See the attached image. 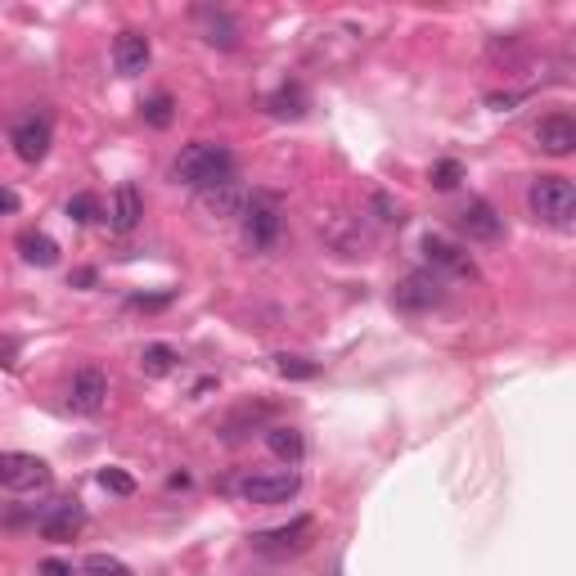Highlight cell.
Wrapping results in <instances>:
<instances>
[{
  "instance_id": "6da1fadb",
  "label": "cell",
  "mask_w": 576,
  "mask_h": 576,
  "mask_svg": "<svg viewBox=\"0 0 576 576\" xmlns=\"http://www.w3.org/2000/svg\"><path fill=\"white\" fill-rule=\"evenodd\" d=\"M171 176H176L180 185H189V189L203 194V189H212V185H221V180L234 176V153L225 149V144H216V140H194V144L180 149Z\"/></svg>"
},
{
  "instance_id": "7a4b0ae2",
  "label": "cell",
  "mask_w": 576,
  "mask_h": 576,
  "mask_svg": "<svg viewBox=\"0 0 576 576\" xmlns=\"http://www.w3.org/2000/svg\"><path fill=\"white\" fill-rule=\"evenodd\" d=\"M527 207L536 221L554 225V230H567L576 216V189L567 176H536L527 189Z\"/></svg>"
},
{
  "instance_id": "3957f363",
  "label": "cell",
  "mask_w": 576,
  "mask_h": 576,
  "mask_svg": "<svg viewBox=\"0 0 576 576\" xmlns=\"http://www.w3.org/2000/svg\"><path fill=\"white\" fill-rule=\"evenodd\" d=\"M239 216H243V239L257 252H270L279 243V234H284V203L270 189H252V198L243 203Z\"/></svg>"
},
{
  "instance_id": "277c9868",
  "label": "cell",
  "mask_w": 576,
  "mask_h": 576,
  "mask_svg": "<svg viewBox=\"0 0 576 576\" xmlns=\"http://www.w3.org/2000/svg\"><path fill=\"white\" fill-rule=\"evenodd\" d=\"M441 302H446V279L432 275L428 266L410 270V275L392 288V306L405 311V315H423V311H432V306H441Z\"/></svg>"
},
{
  "instance_id": "5b68a950",
  "label": "cell",
  "mask_w": 576,
  "mask_h": 576,
  "mask_svg": "<svg viewBox=\"0 0 576 576\" xmlns=\"http://www.w3.org/2000/svg\"><path fill=\"white\" fill-rule=\"evenodd\" d=\"M234 491H239V500H248V504H288L297 491H302V477H297L293 468H279V473H248L234 482Z\"/></svg>"
},
{
  "instance_id": "8992f818",
  "label": "cell",
  "mask_w": 576,
  "mask_h": 576,
  "mask_svg": "<svg viewBox=\"0 0 576 576\" xmlns=\"http://www.w3.org/2000/svg\"><path fill=\"white\" fill-rule=\"evenodd\" d=\"M0 486L14 495L45 491L50 486V464L41 455H27V450H5L0 455Z\"/></svg>"
},
{
  "instance_id": "52a82bcc",
  "label": "cell",
  "mask_w": 576,
  "mask_h": 576,
  "mask_svg": "<svg viewBox=\"0 0 576 576\" xmlns=\"http://www.w3.org/2000/svg\"><path fill=\"white\" fill-rule=\"evenodd\" d=\"M419 252H423V261H428L432 275H464V279L477 275L473 257H468L455 239H446V234H423Z\"/></svg>"
},
{
  "instance_id": "ba28073f",
  "label": "cell",
  "mask_w": 576,
  "mask_h": 576,
  "mask_svg": "<svg viewBox=\"0 0 576 576\" xmlns=\"http://www.w3.org/2000/svg\"><path fill=\"white\" fill-rule=\"evenodd\" d=\"M455 230L464 234V239H473V243H495L504 234V221L486 198H468V203L455 212Z\"/></svg>"
},
{
  "instance_id": "9c48e42d",
  "label": "cell",
  "mask_w": 576,
  "mask_h": 576,
  "mask_svg": "<svg viewBox=\"0 0 576 576\" xmlns=\"http://www.w3.org/2000/svg\"><path fill=\"white\" fill-rule=\"evenodd\" d=\"M81 522H86L81 504L77 500H59V504H50V509L36 518V531H41V540H50V545H68V540H77Z\"/></svg>"
},
{
  "instance_id": "30bf717a",
  "label": "cell",
  "mask_w": 576,
  "mask_h": 576,
  "mask_svg": "<svg viewBox=\"0 0 576 576\" xmlns=\"http://www.w3.org/2000/svg\"><path fill=\"white\" fill-rule=\"evenodd\" d=\"M311 536H315V518H293L288 527L257 531L252 549H261V554H297V549L311 545Z\"/></svg>"
},
{
  "instance_id": "8fae6325",
  "label": "cell",
  "mask_w": 576,
  "mask_h": 576,
  "mask_svg": "<svg viewBox=\"0 0 576 576\" xmlns=\"http://www.w3.org/2000/svg\"><path fill=\"white\" fill-rule=\"evenodd\" d=\"M104 396H108V378H104V369L86 365V369H77V374H72L68 405H72L77 414H99V410H104Z\"/></svg>"
},
{
  "instance_id": "7c38bea8",
  "label": "cell",
  "mask_w": 576,
  "mask_h": 576,
  "mask_svg": "<svg viewBox=\"0 0 576 576\" xmlns=\"http://www.w3.org/2000/svg\"><path fill=\"white\" fill-rule=\"evenodd\" d=\"M9 144H14V153L23 162H41L45 153H50V117L41 113H27L23 122L14 126V135H9Z\"/></svg>"
},
{
  "instance_id": "4fadbf2b",
  "label": "cell",
  "mask_w": 576,
  "mask_h": 576,
  "mask_svg": "<svg viewBox=\"0 0 576 576\" xmlns=\"http://www.w3.org/2000/svg\"><path fill=\"white\" fill-rule=\"evenodd\" d=\"M194 23H198V32H203L207 45H221V50H234V45H239V23H234L230 9L198 5L194 9Z\"/></svg>"
},
{
  "instance_id": "5bb4252c",
  "label": "cell",
  "mask_w": 576,
  "mask_h": 576,
  "mask_svg": "<svg viewBox=\"0 0 576 576\" xmlns=\"http://www.w3.org/2000/svg\"><path fill=\"white\" fill-rule=\"evenodd\" d=\"M536 144L540 153H549V158H567V153L576 149V122L567 113H549L540 117L536 126Z\"/></svg>"
},
{
  "instance_id": "9a60e30c",
  "label": "cell",
  "mask_w": 576,
  "mask_h": 576,
  "mask_svg": "<svg viewBox=\"0 0 576 576\" xmlns=\"http://www.w3.org/2000/svg\"><path fill=\"white\" fill-rule=\"evenodd\" d=\"M113 63L122 77H140L144 68H149V36L135 32V27H126V32H117L113 41Z\"/></svg>"
},
{
  "instance_id": "2e32d148",
  "label": "cell",
  "mask_w": 576,
  "mask_h": 576,
  "mask_svg": "<svg viewBox=\"0 0 576 576\" xmlns=\"http://www.w3.org/2000/svg\"><path fill=\"white\" fill-rule=\"evenodd\" d=\"M140 216H144V198H140V189H135L131 180H122V185L113 189V207H108V225H113L117 234H131L135 225H140Z\"/></svg>"
},
{
  "instance_id": "e0dca14e",
  "label": "cell",
  "mask_w": 576,
  "mask_h": 576,
  "mask_svg": "<svg viewBox=\"0 0 576 576\" xmlns=\"http://www.w3.org/2000/svg\"><path fill=\"white\" fill-rule=\"evenodd\" d=\"M198 203L207 207L212 216H239L243 212V203H248V194L239 189V180H221V185H212V189H203L198 194Z\"/></svg>"
},
{
  "instance_id": "ac0fdd59",
  "label": "cell",
  "mask_w": 576,
  "mask_h": 576,
  "mask_svg": "<svg viewBox=\"0 0 576 576\" xmlns=\"http://www.w3.org/2000/svg\"><path fill=\"white\" fill-rule=\"evenodd\" d=\"M18 252H23V261H32V266H54V261H59V243L41 230L18 234Z\"/></svg>"
},
{
  "instance_id": "d6986e66",
  "label": "cell",
  "mask_w": 576,
  "mask_h": 576,
  "mask_svg": "<svg viewBox=\"0 0 576 576\" xmlns=\"http://www.w3.org/2000/svg\"><path fill=\"white\" fill-rule=\"evenodd\" d=\"M306 104H311V95H306V90L297 86V81H284V86H279L275 95L266 99V108H270L275 117H302Z\"/></svg>"
},
{
  "instance_id": "ffe728a7",
  "label": "cell",
  "mask_w": 576,
  "mask_h": 576,
  "mask_svg": "<svg viewBox=\"0 0 576 576\" xmlns=\"http://www.w3.org/2000/svg\"><path fill=\"white\" fill-rule=\"evenodd\" d=\"M176 365H180V351H176V347H167V342H149V347L140 351V369H144V378H167Z\"/></svg>"
},
{
  "instance_id": "44dd1931",
  "label": "cell",
  "mask_w": 576,
  "mask_h": 576,
  "mask_svg": "<svg viewBox=\"0 0 576 576\" xmlns=\"http://www.w3.org/2000/svg\"><path fill=\"white\" fill-rule=\"evenodd\" d=\"M266 446L275 459H284V464H297V459L306 455V441L297 428H266Z\"/></svg>"
},
{
  "instance_id": "7402d4cb",
  "label": "cell",
  "mask_w": 576,
  "mask_h": 576,
  "mask_svg": "<svg viewBox=\"0 0 576 576\" xmlns=\"http://www.w3.org/2000/svg\"><path fill=\"white\" fill-rule=\"evenodd\" d=\"M171 117H176V99H171L167 90H162V95H153L149 104H144V122H149L153 131H167Z\"/></svg>"
},
{
  "instance_id": "603a6c76",
  "label": "cell",
  "mask_w": 576,
  "mask_h": 576,
  "mask_svg": "<svg viewBox=\"0 0 576 576\" xmlns=\"http://www.w3.org/2000/svg\"><path fill=\"white\" fill-rule=\"evenodd\" d=\"M81 576H135V572L113 554H90L86 563H81Z\"/></svg>"
},
{
  "instance_id": "cb8c5ba5",
  "label": "cell",
  "mask_w": 576,
  "mask_h": 576,
  "mask_svg": "<svg viewBox=\"0 0 576 576\" xmlns=\"http://www.w3.org/2000/svg\"><path fill=\"white\" fill-rule=\"evenodd\" d=\"M369 212H374L383 225H401V221H405V216H401V203H396L387 189H374V194H369Z\"/></svg>"
},
{
  "instance_id": "d4e9b609",
  "label": "cell",
  "mask_w": 576,
  "mask_h": 576,
  "mask_svg": "<svg viewBox=\"0 0 576 576\" xmlns=\"http://www.w3.org/2000/svg\"><path fill=\"white\" fill-rule=\"evenodd\" d=\"M275 369H279L284 378H315V374H320V365H315V360L288 356V351H279V356H275Z\"/></svg>"
},
{
  "instance_id": "484cf974",
  "label": "cell",
  "mask_w": 576,
  "mask_h": 576,
  "mask_svg": "<svg viewBox=\"0 0 576 576\" xmlns=\"http://www.w3.org/2000/svg\"><path fill=\"white\" fill-rule=\"evenodd\" d=\"M428 180H432V189H455L459 180H464V167H459L455 158H441V162H432Z\"/></svg>"
},
{
  "instance_id": "4316f807",
  "label": "cell",
  "mask_w": 576,
  "mask_h": 576,
  "mask_svg": "<svg viewBox=\"0 0 576 576\" xmlns=\"http://www.w3.org/2000/svg\"><path fill=\"white\" fill-rule=\"evenodd\" d=\"M68 216H72V221H81V225L99 221V198L95 194H72L68 198Z\"/></svg>"
},
{
  "instance_id": "83f0119b",
  "label": "cell",
  "mask_w": 576,
  "mask_h": 576,
  "mask_svg": "<svg viewBox=\"0 0 576 576\" xmlns=\"http://www.w3.org/2000/svg\"><path fill=\"white\" fill-rule=\"evenodd\" d=\"M99 486L113 495H135V477L122 473V468H99Z\"/></svg>"
},
{
  "instance_id": "f1b7e54d",
  "label": "cell",
  "mask_w": 576,
  "mask_h": 576,
  "mask_svg": "<svg viewBox=\"0 0 576 576\" xmlns=\"http://www.w3.org/2000/svg\"><path fill=\"white\" fill-rule=\"evenodd\" d=\"M18 351H23V347H18V338H9V333H0V369H9V365H14V360H18Z\"/></svg>"
},
{
  "instance_id": "f546056e",
  "label": "cell",
  "mask_w": 576,
  "mask_h": 576,
  "mask_svg": "<svg viewBox=\"0 0 576 576\" xmlns=\"http://www.w3.org/2000/svg\"><path fill=\"white\" fill-rule=\"evenodd\" d=\"M36 572H41V576H77V567L63 563V558H45V563L36 567Z\"/></svg>"
},
{
  "instance_id": "4dcf8cb0",
  "label": "cell",
  "mask_w": 576,
  "mask_h": 576,
  "mask_svg": "<svg viewBox=\"0 0 576 576\" xmlns=\"http://www.w3.org/2000/svg\"><path fill=\"white\" fill-rule=\"evenodd\" d=\"M167 302H171V293H153V297L135 293L131 297V306H140V311H158V306H167Z\"/></svg>"
},
{
  "instance_id": "1f68e13d",
  "label": "cell",
  "mask_w": 576,
  "mask_h": 576,
  "mask_svg": "<svg viewBox=\"0 0 576 576\" xmlns=\"http://www.w3.org/2000/svg\"><path fill=\"white\" fill-rule=\"evenodd\" d=\"M9 212H18V194L14 189H0V216H9Z\"/></svg>"
},
{
  "instance_id": "d6a6232c",
  "label": "cell",
  "mask_w": 576,
  "mask_h": 576,
  "mask_svg": "<svg viewBox=\"0 0 576 576\" xmlns=\"http://www.w3.org/2000/svg\"><path fill=\"white\" fill-rule=\"evenodd\" d=\"M72 284L90 288V284H95V270H72Z\"/></svg>"
}]
</instances>
